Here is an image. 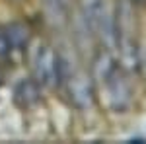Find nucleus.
Listing matches in <instances>:
<instances>
[{"label":"nucleus","instance_id":"nucleus-5","mask_svg":"<svg viewBox=\"0 0 146 144\" xmlns=\"http://www.w3.org/2000/svg\"><path fill=\"white\" fill-rule=\"evenodd\" d=\"M12 53V45H10V39L4 31V27H0V60L8 58V55Z\"/></svg>","mask_w":146,"mask_h":144},{"label":"nucleus","instance_id":"nucleus-2","mask_svg":"<svg viewBox=\"0 0 146 144\" xmlns=\"http://www.w3.org/2000/svg\"><path fill=\"white\" fill-rule=\"evenodd\" d=\"M68 92H70V100L74 101L78 107H86L92 101V84L84 74L68 78Z\"/></svg>","mask_w":146,"mask_h":144},{"label":"nucleus","instance_id":"nucleus-4","mask_svg":"<svg viewBox=\"0 0 146 144\" xmlns=\"http://www.w3.org/2000/svg\"><path fill=\"white\" fill-rule=\"evenodd\" d=\"M4 31L10 39V45L12 49H22L23 45H27V39H29V29L25 27V23H20V22H14L10 25L4 27Z\"/></svg>","mask_w":146,"mask_h":144},{"label":"nucleus","instance_id":"nucleus-1","mask_svg":"<svg viewBox=\"0 0 146 144\" xmlns=\"http://www.w3.org/2000/svg\"><path fill=\"white\" fill-rule=\"evenodd\" d=\"M62 60L58 58L53 47L49 45H39L37 53L33 58V74L35 82L43 88H55L56 84L62 80Z\"/></svg>","mask_w":146,"mask_h":144},{"label":"nucleus","instance_id":"nucleus-3","mask_svg":"<svg viewBox=\"0 0 146 144\" xmlns=\"http://www.w3.org/2000/svg\"><path fill=\"white\" fill-rule=\"evenodd\" d=\"M39 84L35 80H22L18 86H16V103L22 105V107H31L39 101Z\"/></svg>","mask_w":146,"mask_h":144},{"label":"nucleus","instance_id":"nucleus-6","mask_svg":"<svg viewBox=\"0 0 146 144\" xmlns=\"http://www.w3.org/2000/svg\"><path fill=\"white\" fill-rule=\"evenodd\" d=\"M60 2H62V4H66V2H64V0H60Z\"/></svg>","mask_w":146,"mask_h":144}]
</instances>
